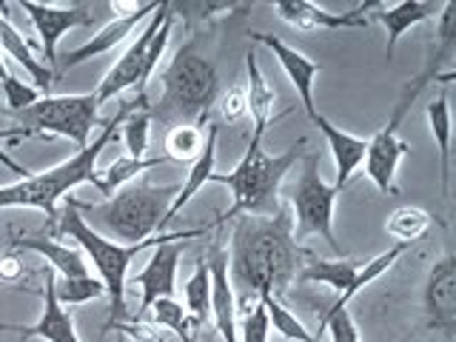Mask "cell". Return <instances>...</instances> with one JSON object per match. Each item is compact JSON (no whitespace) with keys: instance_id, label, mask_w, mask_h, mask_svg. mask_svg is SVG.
Wrapping results in <instances>:
<instances>
[{"instance_id":"41","label":"cell","mask_w":456,"mask_h":342,"mask_svg":"<svg viewBox=\"0 0 456 342\" xmlns=\"http://www.w3.org/2000/svg\"><path fill=\"white\" fill-rule=\"evenodd\" d=\"M0 54H4V52H0ZM9 75H12V71L6 69V61H4V57H0V83H4Z\"/></svg>"},{"instance_id":"34","label":"cell","mask_w":456,"mask_h":342,"mask_svg":"<svg viewBox=\"0 0 456 342\" xmlns=\"http://www.w3.org/2000/svg\"><path fill=\"white\" fill-rule=\"evenodd\" d=\"M171 26H175V12L168 14L166 23L160 26V32L154 35V40L149 43V52H146V61H142V71H140V83H137V97H146V86L154 77L157 66H160V57L168 46V37H171Z\"/></svg>"},{"instance_id":"23","label":"cell","mask_w":456,"mask_h":342,"mask_svg":"<svg viewBox=\"0 0 456 342\" xmlns=\"http://www.w3.org/2000/svg\"><path fill=\"white\" fill-rule=\"evenodd\" d=\"M436 9H442V4H431V0H403V4H396L391 9H385L379 4V12L374 14V18L385 26V32H388V46H385L388 61H391L399 37H403L408 28L419 26L422 20H431L434 14H439Z\"/></svg>"},{"instance_id":"33","label":"cell","mask_w":456,"mask_h":342,"mask_svg":"<svg viewBox=\"0 0 456 342\" xmlns=\"http://www.w3.org/2000/svg\"><path fill=\"white\" fill-rule=\"evenodd\" d=\"M149 134H151V114L149 106L134 109L123 123V140H126V151L134 160H142L149 151Z\"/></svg>"},{"instance_id":"30","label":"cell","mask_w":456,"mask_h":342,"mask_svg":"<svg viewBox=\"0 0 456 342\" xmlns=\"http://www.w3.org/2000/svg\"><path fill=\"white\" fill-rule=\"evenodd\" d=\"M185 311H189V317L197 325L206 322V317L211 314V274L206 256L194 265V274L185 282Z\"/></svg>"},{"instance_id":"14","label":"cell","mask_w":456,"mask_h":342,"mask_svg":"<svg viewBox=\"0 0 456 342\" xmlns=\"http://www.w3.org/2000/svg\"><path fill=\"white\" fill-rule=\"evenodd\" d=\"M425 314L428 325L448 339L456 337V256L445 254L434 263L425 282Z\"/></svg>"},{"instance_id":"7","label":"cell","mask_w":456,"mask_h":342,"mask_svg":"<svg viewBox=\"0 0 456 342\" xmlns=\"http://www.w3.org/2000/svg\"><path fill=\"white\" fill-rule=\"evenodd\" d=\"M339 189L328 185L320 175V157L305 154L299 177L289 191V206H291V234L297 242L305 237H322L337 254H342V246L334 234V206H337Z\"/></svg>"},{"instance_id":"29","label":"cell","mask_w":456,"mask_h":342,"mask_svg":"<svg viewBox=\"0 0 456 342\" xmlns=\"http://www.w3.org/2000/svg\"><path fill=\"white\" fill-rule=\"evenodd\" d=\"M260 303L268 314V325L274 328V331L282 337V339H291V342H322L314 331H308V328L299 322L294 314L282 305V299L277 297H260Z\"/></svg>"},{"instance_id":"21","label":"cell","mask_w":456,"mask_h":342,"mask_svg":"<svg viewBox=\"0 0 456 342\" xmlns=\"http://www.w3.org/2000/svg\"><path fill=\"white\" fill-rule=\"evenodd\" d=\"M425 111H428V126H431L436 154H439V191H442V200L451 203V137H453V126H451L448 94L439 92L431 103H428Z\"/></svg>"},{"instance_id":"24","label":"cell","mask_w":456,"mask_h":342,"mask_svg":"<svg viewBox=\"0 0 456 342\" xmlns=\"http://www.w3.org/2000/svg\"><path fill=\"white\" fill-rule=\"evenodd\" d=\"M0 52H4L6 57H12L18 66H23L26 75L35 80V89L49 92V86L54 80V71L46 63L37 61V57L32 54V49H28V43L23 40V35L9 23V18H4V14H0Z\"/></svg>"},{"instance_id":"1","label":"cell","mask_w":456,"mask_h":342,"mask_svg":"<svg viewBox=\"0 0 456 342\" xmlns=\"http://www.w3.org/2000/svg\"><path fill=\"white\" fill-rule=\"evenodd\" d=\"M308 251L291 234V214L280 208L271 217L240 214L232 232L228 277L240 297H277L297 280Z\"/></svg>"},{"instance_id":"37","label":"cell","mask_w":456,"mask_h":342,"mask_svg":"<svg viewBox=\"0 0 456 342\" xmlns=\"http://www.w3.org/2000/svg\"><path fill=\"white\" fill-rule=\"evenodd\" d=\"M217 111H220V120L225 123H240L242 118L248 114V100H246V86H232L228 92H223L217 97Z\"/></svg>"},{"instance_id":"27","label":"cell","mask_w":456,"mask_h":342,"mask_svg":"<svg viewBox=\"0 0 456 342\" xmlns=\"http://www.w3.org/2000/svg\"><path fill=\"white\" fill-rule=\"evenodd\" d=\"M431 223H434V217L425 208L403 206L388 217V223H385V232H388V237L396 240V246H411V242H417L428 232V228H431Z\"/></svg>"},{"instance_id":"35","label":"cell","mask_w":456,"mask_h":342,"mask_svg":"<svg viewBox=\"0 0 456 342\" xmlns=\"http://www.w3.org/2000/svg\"><path fill=\"white\" fill-rule=\"evenodd\" d=\"M0 89H4V100H6V109L12 114H20L26 111L28 106H35L37 100L43 97L40 89H35V83H23L14 75H9L4 83H0Z\"/></svg>"},{"instance_id":"20","label":"cell","mask_w":456,"mask_h":342,"mask_svg":"<svg viewBox=\"0 0 456 342\" xmlns=\"http://www.w3.org/2000/svg\"><path fill=\"white\" fill-rule=\"evenodd\" d=\"M12 246L40 254L43 260L49 263V268L54 271V274L63 277V280L89 274V260H86V254L80 248H71V246H66V242L54 240L52 234H46V237H20V240H14Z\"/></svg>"},{"instance_id":"42","label":"cell","mask_w":456,"mask_h":342,"mask_svg":"<svg viewBox=\"0 0 456 342\" xmlns=\"http://www.w3.org/2000/svg\"><path fill=\"white\" fill-rule=\"evenodd\" d=\"M4 256H6V251H0V263H4Z\"/></svg>"},{"instance_id":"25","label":"cell","mask_w":456,"mask_h":342,"mask_svg":"<svg viewBox=\"0 0 456 342\" xmlns=\"http://www.w3.org/2000/svg\"><path fill=\"white\" fill-rule=\"evenodd\" d=\"M362 268V263L351 260V256H337V260H311L303 263L297 274V282H325L339 294H346L351 289V282L356 277V271Z\"/></svg>"},{"instance_id":"10","label":"cell","mask_w":456,"mask_h":342,"mask_svg":"<svg viewBox=\"0 0 456 342\" xmlns=\"http://www.w3.org/2000/svg\"><path fill=\"white\" fill-rule=\"evenodd\" d=\"M18 9H23L32 20L35 32L40 35V49L46 66L57 63V43L66 32L77 26H92L94 12L89 4H71V6H46V4H32V0H20Z\"/></svg>"},{"instance_id":"8","label":"cell","mask_w":456,"mask_h":342,"mask_svg":"<svg viewBox=\"0 0 456 342\" xmlns=\"http://www.w3.org/2000/svg\"><path fill=\"white\" fill-rule=\"evenodd\" d=\"M97 100L92 94H46L35 106L18 114L23 128L32 134H57L71 140L80 149L92 142V132L97 126Z\"/></svg>"},{"instance_id":"36","label":"cell","mask_w":456,"mask_h":342,"mask_svg":"<svg viewBox=\"0 0 456 342\" xmlns=\"http://www.w3.org/2000/svg\"><path fill=\"white\" fill-rule=\"evenodd\" d=\"M320 331H328L331 334V342H362L360 337V328H356L354 317L348 308H342L337 314H331V317L320 320ZM317 331V334H320Z\"/></svg>"},{"instance_id":"40","label":"cell","mask_w":456,"mask_h":342,"mask_svg":"<svg viewBox=\"0 0 456 342\" xmlns=\"http://www.w3.org/2000/svg\"><path fill=\"white\" fill-rule=\"evenodd\" d=\"M0 166H6L9 171H18V175H23V177H28V175H32V171H28V168H23L20 163H14L12 160V157L4 151V149H0Z\"/></svg>"},{"instance_id":"15","label":"cell","mask_w":456,"mask_h":342,"mask_svg":"<svg viewBox=\"0 0 456 342\" xmlns=\"http://www.w3.org/2000/svg\"><path fill=\"white\" fill-rule=\"evenodd\" d=\"M211 274V317L223 342H240L237 337V291L228 277V248L214 242L206 254Z\"/></svg>"},{"instance_id":"9","label":"cell","mask_w":456,"mask_h":342,"mask_svg":"<svg viewBox=\"0 0 456 342\" xmlns=\"http://www.w3.org/2000/svg\"><path fill=\"white\" fill-rule=\"evenodd\" d=\"M168 14H171V4H160L151 12V18L146 20V26L140 28V35L132 40V46H128L120 61L106 71V77L97 83V89H94L97 106L109 103V100H114V97L128 92V89H137L142 61H146V52H149V43L154 40L157 32H160V26L166 23Z\"/></svg>"},{"instance_id":"6","label":"cell","mask_w":456,"mask_h":342,"mask_svg":"<svg viewBox=\"0 0 456 342\" xmlns=\"http://www.w3.org/2000/svg\"><path fill=\"white\" fill-rule=\"evenodd\" d=\"M220 97V75L208 57L197 52L194 43H185L175 52L163 71V92L149 106L151 120L160 126H203L211 106Z\"/></svg>"},{"instance_id":"18","label":"cell","mask_w":456,"mask_h":342,"mask_svg":"<svg viewBox=\"0 0 456 342\" xmlns=\"http://www.w3.org/2000/svg\"><path fill=\"white\" fill-rule=\"evenodd\" d=\"M311 123L325 134V142H328V149H331L334 166H337V180L331 185H337V189L342 191L348 185V180L354 177V171L362 166L365 151H368V140L365 137H356L351 132H342V128H337L328 118H322L320 111L314 114Z\"/></svg>"},{"instance_id":"3","label":"cell","mask_w":456,"mask_h":342,"mask_svg":"<svg viewBox=\"0 0 456 342\" xmlns=\"http://www.w3.org/2000/svg\"><path fill=\"white\" fill-rule=\"evenodd\" d=\"M52 223H54L52 234L75 240L80 246V251L86 254V260L94 265L97 280L103 282V289L109 294V308H111V317H109L106 328H111L114 322L128 317V311H126V274H128V265H132V260L142 248H154V246H160V242H168V240H194V237L208 234V228H191V232L157 234L151 240L134 242V246H123V242H114L106 234H100L97 228H92L71 203H66L63 211H57V217Z\"/></svg>"},{"instance_id":"4","label":"cell","mask_w":456,"mask_h":342,"mask_svg":"<svg viewBox=\"0 0 456 342\" xmlns=\"http://www.w3.org/2000/svg\"><path fill=\"white\" fill-rule=\"evenodd\" d=\"M177 194L180 183L154 185L149 180H134L123 185L120 191H114L103 203H77L71 197L69 203L92 228L97 225L106 234L123 240V246H134V242L166 234V217Z\"/></svg>"},{"instance_id":"28","label":"cell","mask_w":456,"mask_h":342,"mask_svg":"<svg viewBox=\"0 0 456 342\" xmlns=\"http://www.w3.org/2000/svg\"><path fill=\"white\" fill-rule=\"evenodd\" d=\"M206 142V128L203 126H175L166 128L163 146H166V160L177 163H191L203 151Z\"/></svg>"},{"instance_id":"43","label":"cell","mask_w":456,"mask_h":342,"mask_svg":"<svg viewBox=\"0 0 456 342\" xmlns=\"http://www.w3.org/2000/svg\"><path fill=\"white\" fill-rule=\"evenodd\" d=\"M160 342H166V339H160Z\"/></svg>"},{"instance_id":"13","label":"cell","mask_w":456,"mask_h":342,"mask_svg":"<svg viewBox=\"0 0 456 342\" xmlns=\"http://www.w3.org/2000/svg\"><path fill=\"white\" fill-rule=\"evenodd\" d=\"M180 256H183V242L180 240H168V242H160V246H154L146 268H142L140 274L134 277V285H140V291H142L134 320L146 317L149 308L157 303V299L175 297V280H177Z\"/></svg>"},{"instance_id":"11","label":"cell","mask_w":456,"mask_h":342,"mask_svg":"<svg viewBox=\"0 0 456 342\" xmlns=\"http://www.w3.org/2000/svg\"><path fill=\"white\" fill-rule=\"evenodd\" d=\"M379 4H356L351 12H328L311 0H277L274 9L280 18L299 28V32H337V28H365L368 9H377Z\"/></svg>"},{"instance_id":"31","label":"cell","mask_w":456,"mask_h":342,"mask_svg":"<svg viewBox=\"0 0 456 342\" xmlns=\"http://www.w3.org/2000/svg\"><path fill=\"white\" fill-rule=\"evenodd\" d=\"M149 314H151V325L154 328H168V331H175L183 342H194L191 331L197 328V322L189 317V311H185L175 297L157 299V303L149 308Z\"/></svg>"},{"instance_id":"38","label":"cell","mask_w":456,"mask_h":342,"mask_svg":"<svg viewBox=\"0 0 456 342\" xmlns=\"http://www.w3.org/2000/svg\"><path fill=\"white\" fill-rule=\"evenodd\" d=\"M268 334H271L268 314L260 303V305H254V311H248L246 317H242V325L237 328V337H240V342H268Z\"/></svg>"},{"instance_id":"39","label":"cell","mask_w":456,"mask_h":342,"mask_svg":"<svg viewBox=\"0 0 456 342\" xmlns=\"http://www.w3.org/2000/svg\"><path fill=\"white\" fill-rule=\"evenodd\" d=\"M109 331V328H106ZM114 331H120V334H128L134 342H160V331H157L154 325L149 322H142V320H134V322H114Z\"/></svg>"},{"instance_id":"17","label":"cell","mask_w":456,"mask_h":342,"mask_svg":"<svg viewBox=\"0 0 456 342\" xmlns=\"http://www.w3.org/2000/svg\"><path fill=\"white\" fill-rule=\"evenodd\" d=\"M54 271L46 268V282H43V314L35 325H0V331H18L23 339H43V342H80L71 311L54 299Z\"/></svg>"},{"instance_id":"22","label":"cell","mask_w":456,"mask_h":342,"mask_svg":"<svg viewBox=\"0 0 456 342\" xmlns=\"http://www.w3.org/2000/svg\"><path fill=\"white\" fill-rule=\"evenodd\" d=\"M217 137H220V123H208V134H206V142H203V151H200V157L194 160L185 183H180V194L175 197V203H171V208H168L166 225L175 220L177 214L200 194V189H203V185L211 180L214 163H217Z\"/></svg>"},{"instance_id":"26","label":"cell","mask_w":456,"mask_h":342,"mask_svg":"<svg viewBox=\"0 0 456 342\" xmlns=\"http://www.w3.org/2000/svg\"><path fill=\"white\" fill-rule=\"evenodd\" d=\"M168 163L166 157H142V160H134V157H118L106 171H97V180L92 183L94 189L100 194H114V191H120L123 185L128 183H134L137 175H142V171H149V168H157V166H163Z\"/></svg>"},{"instance_id":"19","label":"cell","mask_w":456,"mask_h":342,"mask_svg":"<svg viewBox=\"0 0 456 342\" xmlns=\"http://www.w3.org/2000/svg\"><path fill=\"white\" fill-rule=\"evenodd\" d=\"M246 100H248V114H251V120H254V137L251 140L263 142L265 128L271 126V120H277L274 118L277 92L271 89V83L265 80L254 49L246 54Z\"/></svg>"},{"instance_id":"32","label":"cell","mask_w":456,"mask_h":342,"mask_svg":"<svg viewBox=\"0 0 456 342\" xmlns=\"http://www.w3.org/2000/svg\"><path fill=\"white\" fill-rule=\"evenodd\" d=\"M103 294H106L103 282H100L97 277H92V274H86V277H69V280L54 277V299L63 308L92 303V299L103 297Z\"/></svg>"},{"instance_id":"5","label":"cell","mask_w":456,"mask_h":342,"mask_svg":"<svg viewBox=\"0 0 456 342\" xmlns=\"http://www.w3.org/2000/svg\"><path fill=\"white\" fill-rule=\"evenodd\" d=\"M305 137H299L294 146H289L282 154H268L263 151V142L251 140L242 160L228 171V175H217L214 171L208 183H220L228 185L234 203L225 214H220L217 223L223 225L228 220H237L240 214H251V217H271L277 214L280 206V185L285 180V175L294 168V163L299 160V149H305Z\"/></svg>"},{"instance_id":"16","label":"cell","mask_w":456,"mask_h":342,"mask_svg":"<svg viewBox=\"0 0 456 342\" xmlns=\"http://www.w3.org/2000/svg\"><path fill=\"white\" fill-rule=\"evenodd\" d=\"M251 40L263 43L265 49H271V54L277 57L280 69L285 71V77L291 80L305 114H308V118H314V114H317V106H314V83H317V75H320V63H314L311 57H305L299 49L289 46V43L280 40L277 35L251 32Z\"/></svg>"},{"instance_id":"2","label":"cell","mask_w":456,"mask_h":342,"mask_svg":"<svg viewBox=\"0 0 456 342\" xmlns=\"http://www.w3.org/2000/svg\"><path fill=\"white\" fill-rule=\"evenodd\" d=\"M149 106V97H134L123 103V109L109 118L100 128V134L89 142L86 149L75 151L69 160L57 163L54 168L40 171V175H28L20 183L12 185H0V211L4 208H37L46 214L49 220L57 217V203L83 183H94L97 180V160L100 151H103L111 140H118V128L126 123V118L134 109Z\"/></svg>"},{"instance_id":"12","label":"cell","mask_w":456,"mask_h":342,"mask_svg":"<svg viewBox=\"0 0 456 342\" xmlns=\"http://www.w3.org/2000/svg\"><path fill=\"white\" fill-rule=\"evenodd\" d=\"M160 6V4H137L132 12H126V14H118L114 20H109L106 26H100L97 32L86 40V43H80L77 49H71V52H66L63 57H57V63H61V69H57V75H66L69 69H75V66H80V63H86V61H92V57H100V54H106V52H111L114 46H120V43L134 32V28L146 20V18H151V12Z\"/></svg>"}]
</instances>
